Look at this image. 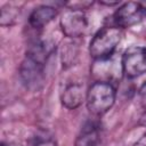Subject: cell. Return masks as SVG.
I'll list each match as a JSON object with an SVG mask.
<instances>
[{
  "instance_id": "obj_1",
  "label": "cell",
  "mask_w": 146,
  "mask_h": 146,
  "mask_svg": "<svg viewBox=\"0 0 146 146\" xmlns=\"http://www.w3.org/2000/svg\"><path fill=\"white\" fill-rule=\"evenodd\" d=\"M123 38V31L116 25H107L99 29L89 43V54L95 60L113 57Z\"/></svg>"
},
{
  "instance_id": "obj_2",
  "label": "cell",
  "mask_w": 146,
  "mask_h": 146,
  "mask_svg": "<svg viewBox=\"0 0 146 146\" xmlns=\"http://www.w3.org/2000/svg\"><path fill=\"white\" fill-rule=\"evenodd\" d=\"M116 98L115 87L105 81H95L86 91V105L94 116H103L114 105Z\"/></svg>"
},
{
  "instance_id": "obj_3",
  "label": "cell",
  "mask_w": 146,
  "mask_h": 146,
  "mask_svg": "<svg viewBox=\"0 0 146 146\" xmlns=\"http://www.w3.org/2000/svg\"><path fill=\"white\" fill-rule=\"evenodd\" d=\"M122 74L128 79H136L146 73V47L130 46L121 56Z\"/></svg>"
},
{
  "instance_id": "obj_4",
  "label": "cell",
  "mask_w": 146,
  "mask_h": 146,
  "mask_svg": "<svg viewBox=\"0 0 146 146\" xmlns=\"http://www.w3.org/2000/svg\"><path fill=\"white\" fill-rule=\"evenodd\" d=\"M59 26L65 36L68 39H76L82 35L88 30L89 22L84 10L80 9H67L59 18Z\"/></svg>"
},
{
  "instance_id": "obj_5",
  "label": "cell",
  "mask_w": 146,
  "mask_h": 146,
  "mask_svg": "<svg viewBox=\"0 0 146 146\" xmlns=\"http://www.w3.org/2000/svg\"><path fill=\"white\" fill-rule=\"evenodd\" d=\"M19 76L26 89L38 91L43 87L46 74L44 63H41L32 57L25 56L19 67Z\"/></svg>"
},
{
  "instance_id": "obj_6",
  "label": "cell",
  "mask_w": 146,
  "mask_h": 146,
  "mask_svg": "<svg viewBox=\"0 0 146 146\" xmlns=\"http://www.w3.org/2000/svg\"><path fill=\"white\" fill-rule=\"evenodd\" d=\"M145 11L140 2H124L113 14V21L120 29H129L138 25L145 17Z\"/></svg>"
},
{
  "instance_id": "obj_7",
  "label": "cell",
  "mask_w": 146,
  "mask_h": 146,
  "mask_svg": "<svg viewBox=\"0 0 146 146\" xmlns=\"http://www.w3.org/2000/svg\"><path fill=\"white\" fill-rule=\"evenodd\" d=\"M83 100H86V92L81 83H68L60 92V103L68 110H75L82 104Z\"/></svg>"
},
{
  "instance_id": "obj_8",
  "label": "cell",
  "mask_w": 146,
  "mask_h": 146,
  "mask_svg": "<svg viewBox=\"0 0 146 146\" xmlns=\"http://www.w3.org/2000/svg\"><path fill=\"white\" fill-rule=\"evenodd\" d=\"M57 14H58L57 9L52 6L49 5L38 6L31 11L29 16V24L31 25V27L35 30H40L47 26L50 22H52L57 16Z\"/></svg>"
},
{
  "instance_id": "obj_9",
  "label": "cell",
  "mask_w": 146,
  "mask_h": 146,
  "mask_svg": "<svg viewBox=\"0 0 146 146\" xmlns=\"http://www.w3.org/2000/svg\"><path fill=\"white\" fill-rule=\"evenodd\" d=\"M74 146H100V131L94 123H87L78 135Z\"/></svg>"
},
{
  "instance_id": "obj_10",
  "label": "cell",
  "mask_w": 146,
  "mask_h": 146,
  "mask_svg": "<svg viewBox=\"0 0 146 146\" xmlns=\"http://www.w3.org/2000/svg\"><path fill=\"white\" fill-rule=\"evenodd\" d=\"M78 54H79V51L76 49V44H74V43H67L65 47H63V50H62L63 67L67 68V67L74 65L78 59V56H79Z\"/></svg>"
},
{
  "instance_id": "obj_11",
  "label": "cell",
  "mask_w": 146,
  "mask_h": 146,
  "mask_svg": "<svg viewBox=\"0 0 146 146\" xmlns=\"http://www.w3.org/2000/svg\"><path fill=\"white\" fill-rule=\"evenodd\" d=\"M18 9L10 5H6L1 8V16H0V24L2 26L13 25L16 23L18 18Z\"/></svg>"
},
{
  "instance_id": "obj_12",
  "label": "cell",
  "mask_w": 146,
  "mask_h": 146,
  "mask_svg": "<svg viewBox=\"0 0 146 146\" xmlns=\"http://www.w3.org/2000/svg\"><path fill=\"white\" fill-rule=\"evenodd\" d=\"M32 146H57V141L50 136H39L35 137Z\"/></svg>"
},
{
  "instance_id": "obj_13",
  "label": "cell",
  "mask_w": 146,
  "mask_h": 146,
  "mask_svg": "<svg viewBox=\"0 0 146 146\" xmlns=\"http://www.w3.org/2000/svg\"><path fill=\"white\" fill-rule=\"evenodd\" d=\"M139 99H140L141 106L146 110V81L141 84V87L139 89Z\"/></svg>"
},
{
  "instance_id": "obj_14",
  "label": "cell",
  "mask_w": 146,
  "mask_h": 146,
  "mask_svg": "<svg viewBox=\"0 0 146 146\" xmlns=\"http://www.w3.org/2000/svg\"><path fill=\"white\" fill-rule=\"evenodd\" d=\"M132 146H146V133L143 135Z\"/></svg>"
},
{
  "instance_id": "obj_15",
  "label": "cell",
  "mask_w": 146,
  "mask_h": 146,
  "mask_svg": "<svg viewBox=\"0 0 146 146\" xmlns=\"http://www.w3.org/2000/svg\"><path fill=\"white\" fill-rule=\"evenodd\" d=\"M99 3L100 5H104V6H108V7H113V6L120 5L119 1H113V2H111V1H99Z\"/></svg>"
},
{
  "instance_id": "obj_16",
  "label": "cell",
  "mask_w": 146,
  "mask_h": 146,
  "mask_svg": "<svg viewBox=\"0 0 146 146\" xmlns=\"http://www.w3.org/2000/svg\"><path fill=\"white\" fill-rule=\"evenodd\" d=\"M2 146H19V145L14 144V143H9V144H5V143H2Z\"/></svg>"
},
{
  "instance_id": "obj_17",
  "label": "cell",
  "mask_w": 146,
  "mask_h": 146,
  "mask_svg": "<svg viewBox=\"0 0 146 146\" xmlns=\"http://www.w3.org/2000/svg\"><path fill=\"white\" fill-rule=\"evenodd\" d=\"M140 5H141V7H143V9H144V11L146 14V1L145 2H140Z\"/></svg>"
}]
</instances>
